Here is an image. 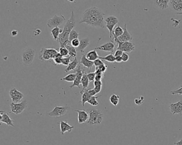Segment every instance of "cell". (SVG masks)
<instances>
[{
	"label": "cell",
	"instance_id": "obj_28",
	"mask_svg": "<svg viewBox=\"0 0 182 145\" xmlns=\"http://www.w3.org/2000/svg\"><path fill=\"white\" fill-rule=\"evenodd\" d=\"M70 44V43H69ZM69 44H67L65 46L66 48H67L68 50V53H69V56L71 57V58L74 57V58H75L76 57V55H77V51H76V49L75 48L73 47V46L70 45Z\"/></svg>",
	"mask_w": 182,
	"mask_h": 145
},
{
	"label": "cell",
	"instance_id": "obj_52",
	"mask_svg": "<svg viewBox=\"0 0 182 145\" xmlns=\"http://www.w3.org/2000/svg\"><path fill=\"white\" fill-rule=\"evenodd\" d=\"M115 62H117V63H121V62H123V60H122L121 57H115Z\"/></svg>",
	"mask_w": 182,
	"mask_h": 145
},
{
	"label": "cell",
	"instance_id": "obj_4",
	"mask_svg": "<svg viewBox=\"0 0 182 145\" xmlns=\"http://www.w3.org/2000/svg\"><path fill=\"white\" fill-rule=\"evenodd\" d=\"M89 114V120L87 124L89 125H98L102 123L103 120V114L101 111L94 108L87 110Z\"/></svg>",
	"mask_w": 182,
	"mask_h": 145
},
{
	"label": "cell",
	"instance_id": "obj_10",
	"mask_svg": "<svg viewBox=\"0 0 182 145\" xmlns=\"http://www.w3.org/2000/svg\"><path fill=\"white\" fill-rule=\"evenodd\" d=\"M27 107V103L26 100H22V102L19 103H11L10 104L11 112L12 113L19 115L22 113Z\"/></svg>",
	"mask_w": 182,
	"mask_h": 145
},
{
	"label": "cell",
	"instance_id": "obj_45",
	"mask_svg": "<svg viewBox=\"0 0 182 145\" xmlns=\"http://www.w3.org/2000/svg\"><path fill=\"white\" fill-rule=\"evenodd\" d=\"M87 91L89 93L90 96H95L96 93L94 89H87Z\"/></svg>",
	"mask_w": 182,
	"mask_h": 145
},
{
	"label": "cell",
	"instance_id": "obj_51",
	"mask_svg": "<svg viewBox=\"0 0 182 145\" xmlns=\"http://www.w3.org/2000/svg\"><path fill=\"white\" fill-rule=\"evenodd\" d=\"M104 77L102 75H96L95 81H102V79H103Z\"/></svg>",
	"mask_w": 182,
	"mask_h": 145
},
{
	"label": "cell",
	"instance_id": "obj_7",
	"mask_svg": "<svg viewBox=\"0 0 182 145\" xmlns=\"http://www.w3.org/2000/svg\"><path fill=\"white\" fill-rule=\"evenodd\" d=\"M115 43L117 45V50H121L123 52L129 53L135 50V45L131 42H120L117 40L115 42Z\"/></svg>",
	"mask_w": 182,
	"mask_h": 145
},
{
	"label": "cell",
	"instance_id": "obj_39",
	"mask_svg": "<svg viewBox=\"0 0 182 145\" xmlns=\"http://www.w3.org/2000/svg\"><path fill=\"white\" fill-rule=\"evenodd\" d=\"M71 57H63L62 58V65L68 66V65L71 63Z\"/></svg>",
	"mask_w": 182,
	"mask_h": 145
},
{
	"label": "cell",
	"instance_id": "obj_17",
	"mask_svg": "<svg viewBox=\"0 0 182 145\" xmlns=\"http://www.w3.org/2000/svg\"><path fill=\"white\" fill-rule=\"evenodd\" d=\"M75 111L78 114V123L79 124L84 123L88 122L89 120V114L87 111L85 110H75Z\"/></svg>",
	"mask_w": 182,
	"mask_h": 145
},
{
	"label": "cell",
	"instance_id": "obj_31",
	"mask_svg": "<svg viewBox=\"0 0 182 145\" xmlns=\"http://www.w3.org/2000/svg\"><path fill=\"white\" fill-rule=\"evenodd\" d=\"M79 35H80V34L75 29L72 30L71 31L70 34V36H69V42H70V43H71V42L75 39H78Z\"/></svg>",
	"mask_w": 182,
	"mask_h": 145
},
{
	"label": "cell",
	"instance_id": "obj_20",
	"mask_svg": "<svg viewBox=\"0 0 182 145\" xmlns=\"http://www.w3.org/2000/svg\"><path fill=\"white\" fill-rule=\"evenodd\" d=\"M114 47H115V44L113 42H111L105 43L98 47H96L95 50H99L105 52H110L112 53L114 51Z\"/></svg>",
	"mask_w": 182,
	"mask_h": 145
},
{
	"label": "cell",
	"instance_id": "obj_1",
	"mask_svg": "<svg viewBox=\"0 0 182 145\" xmlns=\"http://www.w3.org/2000/svg\"><path fill=\"white\" fill-rule=\"evenodd\" d=\"M105 14L97 7H91L83 14L80 24L85 23L91 27L104 28L106 27L104 16Z\"/></svg>",
	"mask_w": 182,
	"mask_h": 145
},
{
	"label": "cell",
	"instance_id": "obj_34",
	"mask_svg": "<svg viewBox=\"0 0 182 145\" xmlns=\"http://www.w3.org/2000/svg\"><path fill=\"white\" fill-rule=\"evenodd\" d=\"M100 97H101V96L97 97L91 96L90 97L89 100H88V103L92 106H97L98 105V102L97 100V99Z\"/></svg>",
	"mask_w": 182,
	"mask_h": 145
},
{
	"label": "cell",
	"instance_id": "obj_21",
	"mask_svg": "<svg viewBox=\"0 0 182 145\" xmlns=\"http://www.w3.org/2000/svg\"><path fill=\"white\" fill-rule=\"evenodd\" d=\"M82 56L81 58V61H80V63L82 65H83L84 67L88 68V71L90 72L91 68L94 65V62L87 59V57H86V54H82Z\"/></svg>",
	"mask_w": 182,
	"mask_h": 145
},
{
	"label": "cell",
	"instance_id": "obj_35",
	"mask_svg": "<svg viewBox=\"0 0 182 145\" xmlns=\"http://www.w3.org/2000/svg\"><path fill=\"white\" fill-rule=\"evenodd\" d=\"M59 52L60 54H61V55L63 57H66L69 54L68 50L66 48L65 46L60 47L59 49Z\"/></svg>",
	"mask_w": 182,
	"mask_h": 145
},
{
	"label": "cell",
	"instance_id": "obj_5",
	"mask_svg": "<svg viewBox=\"0 0 182 145\" xmlns=\"http://www.w3.org/2000/svg\"><path fill=\"white\" fill-rule=\"evenodd\" d=\"M36 51L33 48H28L22 53V61L25 65H31L36 57Z\"/></svg>",
	"mask_w": 182,
	"mask_h": 145
},
{
	"label": "cell",
	"instance_id": "obj_24",
	"mask_svg": "<svg viewBox=\"0 0 182 145\" xmlns=\"http://www.w3.org/2000/svg\"><path fill=\"white\" fill-rule=\"evenodd\" d=\"M79 63V62L78 61V60H77V58L76 57L74 58V59L68 65V66L65 69H64V71L65 72H68L72 71V70L74 71L76 69L77 67L78 66Z\"/></svg>",
	"mask_w": 182,
	"mask_h": 145
},
{
	"label": "cell",
	"instance_id": "obj_27",
	"mask_svg": "<svg viewBox=\"0 0 182 145\" xmlns=\"http://www.w3.org/2000/svg\"><path fill=\"white\" fill-rule=\"evenodd\" d=\"M62 32H63V30L60 29L59 27H55L54 28L52 29L51 30V34L54 40L57 41L60 34L62 33Z\"/></svg>",
	"mask_w": 182,
	"mask_h": 145
},
{
	"label": "cell",
	"instance_id": "obj_46",
	"mask_svg": "<svg viewBox=\"0 0 182 145\" xmlns=\"http://www.w3.org/2000/svg\"><path fill=\"white\" fill-rule=\"evenodd\" d=\"M123 52L122 51L119 50H117V51L115 52V53H114V56L115 57H121V56L123 55Z\"/></svg>",
	"mask_w": 182,
	"mask_h": 145
},
{
	"label": "cell",
	"instance_id": "obj_41",
	"mask_svg": "<svg viewBox=\"0 0 182 145\" xmlns=\"http://www.w3.org/2000/svg\"><path fill=\"white\" fill-rule=\"evenodd\" d=\"M62 58L63 57H56L54 60H53L54 65H62Z\"/></svg>",
	"mask_w": 182,
	"mask_h": 145
},
{
	"label": "cell",
	"instance_id": "obj_12",
	"mask_svg": "<svg viewBox=\"0 0 182 145\" xmlns=\"http://www.w3.org/2000/svg\"><path fill=\"white\" fill-rule=\"evenodd\" d=\"M9 94L11 97L12 102L14 103H19L22 102V100L24 97V94L14 87L10 89Z\"/></svg>",
	"mask_w": 182,
	"mask_h": 145
},
{
	"label": "cell",
	"instance_id": "obj_32",
	"mask_svg": "<svg viewBox=\"0 0 182 145\" xmlns=\"http://www.w3.org/2000/svg\"><path fill=\"white\" fill-rule=\"evenodd\" d=\"M76 75L75 73H71L66 75L65 77L61 79L60 80L67 81V82H74L76 79Z\"/></svg>",
	"mask_w": 182,
	"mask_h": 145
},
{
	"label": "cell",
	"instance_id": "obj_9",
	"mask_svg": "<svg viewBox=\"0 0 182 145\" xmlns=\"http://www.w3.org/2000/svg\"><path fill=\"white\" fill-rule=\"evenodd\" d=\"M68 109H69V107L67 105L63 106H55L54 108L47 114L50 117L57 118V117H60V116H62L65 115L66 113L67 112Z\"/></svg>",
	"mask_w": 182,
	"mask_h": 145
},
{
	"label": "cell",
	"instance_id": "obj_42",
	"mask_svg": "<svg viewBox=\"0 0 182 145\" xmlns=\"http://www.w3.org/2000/svg\"><path fill=\"white\" fill-rule=\"evenodd\" d=\"M94 62V65L96 67H98L101 66L102 65H103L104 63L103 62V61L101 59H99V58L95 60Z\"/></svg>",
	"mask_w": 182,
	"mask_h": 145
},
{
	"label": "cell",
	"instance_id": "obj_13",
	"mask_svg": "<svg viewBox=\"0 0 182 145\" xmlns=\"http://www.w3.org/2000/svg\"><path fill=\"white\" fill-rule=\"evenodd\" d=\"M169 8L177 14H182V0H170Z\"/></svg>",
	"mask_w": 182,
	"mask_h": 145
},
{
	"label": "cell",
	"instance_id": "obj_48",
	"mask_svg": "<svg viewBox=\"0 0 182 145\" xmlns=\"http://www.w3.org/2000/svg\"><path fill=\"white\" fill-rule=\"evenodd\" d=\"M94 85L95 86H103V83L102 81H94Z\"/></svg>",
	"mask_w": 182,
	"mask_h": 145
},
{
	"label": "cell",
	"instance_id": "obj_16",
	"mask_svg": "<svg viewBox=\"0 0 182 145\" xmlns=\"http://www.w3.org/2000/svg\"><path fill=\"white\" fill-rule=\"evenodd\" d=\"M123 30H124L123 34L121 36H120L119 37L117 38V40L119 41L120 42H131L133 39V37L132 35H131V34L128 32V29L127 28V24H125ZM115 41H114V42H115Z\"/></svg>",
	"mask_w": 182,
	"mask_h": 145
},
{
	"label": "cell",
	"instance_id": "obj_43",
	"mask_svg": "<svg viewBox=\"0 0 182 145\" xmlns=\"http://www.w3.org/2000/svg\"><path fill=\"white\" fill-rule=\"evenodd\" d=\"M121 57H122L123 62H127L129 59V54H128V53H125V52L123 53V55L121 56Z\"/></svg>",
	"mask_w": 182,
	"mask_h": 145
},
{
	"label": "cell",
	"instance_id": "obj_53",
	"mask_svg": "<svg viewBox=\"0 0 182 145\" xmlns=\"http://www.w3.org/2000/svg\"><path fill=\"white\" fill-rule=\"evenodd\" d=\"M174 144L175 145H182V139L179 141L174 142Z\"/></svg>",
	"mask_w": 182,
	"mask_h": 145
},
{
	"label": "cell",
	"instance_id": "obj_3",
	"mask_svg": "<svg viewBox=\"0 0 182 145\" xmlns=\"http://www.w3.org/2000/svg\"><path fill=\"white\" fill-rule=\"evenodd\" d=\"M56 57H63L57 49L54 48H41L39 55V59L44 61H48L50 60H54Z\"/></svg>",
	"mask_w": 182,
	"mask_h": 145
},
{
	"label": "cell",
	"instance_id": "obj_26",
	"mask_svg": "<svg viewBox=\"0 0 182 145\" xmlns=\"http://www.w3.org/2000/svg\"><path fill=\"white\" fill-rule=\"evenodd\" d=\"M87 73L86 72H84L82 76V78L81 79V83L83 87V88L82 89L81 91H80V94H82L83 93V92L88 88V87L89 86V80L88 79V78L87 77Z\"/></svg>",
	"mask_w": 182,
	"mask_h": 145
},
{
	"label": "cell",
	"instance_id": "obj_19",
	"mask_svg": "<svg viewBox=\"0 0 182 145\" xmlns=\"http://www.w3.org/2000/svg\"><path fill=\"white\" fill-rule=\"evenodd\" d=\"M170 0H156L153 1L154 4L157 8L161 10H166L169 7Z\"/></svg>",
	"mask_w": 182,
	"mask_h": 145
},
{
	"label": "cell",
	"instance_id": "obj_14",
	"mask_svg": "<svg viewBox=\"0 0 182 145\" xmlns=\"http://www.w3.org/2000/svg\"><path fill=\"white\" fill-rule=\"evenodd\" d=\"M0 116H1V118H0L1 124L2 123H6L8 126H13V127L15 126L13 124L15 121L10 118L8 114L5 111H1Z\"/></svg>",
	"mask_w": 182,
	"mask_h": 145
},
{
	"label": "cell",
	"instance_id": "obj_30",
	"mask_svg": "<svg viewBox=\"0 0 182 145\" xmlns=\"http://www.w3.org/2000/svg\"><path fill=\"white\" fill-rule=\"evenodd\" d=\"M81 95L82 105L83 106H84V105H85V103L86 102H88V100H89L90 97L91 96H90L89 94L88 93V91H87V89H86V90L83 92V93H82Z\"/></svg>",
	"mask_w": 182,
	"mask_h": 145
},
{
	"label": "cell",
	"instance_id": "obj_18",
	"mask_svg": "<svg viewBox=\"0 0 182 145\" xmlns=\"http://www.w3.org/2000/svg\"><path fill=\"white\" fill-rule=\"evenodd\" d=\"M59 124L60 133L62 135L66 132L71 133L72 130L74 128V126H70L67 121H61L60 122Z\"/></svg>",
	"mask_w": 182,
	"mask_h": 145
},
{
	"label": "cell",
	"instance_id": "obj_11",
	"mask_svg": "<svg viewBox=\"0 0 182 145\" xmlns=\"http://www.w3.org/2000/svg\"><path fill=\"white\" fill-rule=\"evenodd\" d=\"M84 69L85 67H82L80 65H78V66L76 67V69L74 70V73H75L76 75V79L73 82V83L70 86V88H72L74 87H78L79 88H80V83H81V79L82 78L83 75L85 72H84Z\"/></svg>",
	"mask_w": 182,
	"mask_h": 145
},
{
	"label": "cell",
	"instance_id": "obj_22",
	"mask_svg": "<svg viewBox=\"0 0 182 145\" xmlns=\"http://www.w3.org/2000/svg\"><path fill=\"white\" fill-rule=\"evenodd\" d=\"M90 39L88 38H82L80 40V45L78 48H76L77 51H80V52H83L84 49L87 47L89 45Z\"/></svg>",
	"mask_w": 182,
	"mask_h": 145
},
{
	"label": "cell",
	"instance_id": "obj_37",
	"mask_svg": "<svg viewBox=\"0 0 182 145\" xmlns=\"http://www.w3.org/2000/svg\"><path fill=\"white\" fill-rule=\"evenodd\" d=\"M145 98L144 96H140L138 98H136L134 100L135 103L136 105H141L144 103Z\"/></svg>",
	"mask_w": 182,
	"mask_h": 145
},
{
	"label": "cell",
	"instance_id": "obj_50",
	"mask_svg": "<svg viewBox=\"0 0 182 145\" xmlns=\"http://www.w3.org/2000/svg\"><path fill=\"white\" fill-rule=\"evenodd\" d=\"M18 35V31L16 30H13L11 32V36L15 37L17 35Z\"/></svg>",
	"mask_w": 182,
	"mask_h": 145
},
{
	"label": "cell",
	"instance_id": "obj_25",
	"mask_svg": "<svg viewBox=\"0 0 182 145\" xmlns=\"http://www.w3.org/2000/svg\"><path fill=\"white\" fill-rule=\"evenodd\" d=\"M124 32V30L123 28H122L120 26V24H118L117 27H116L114 30V32L113 33V39H114V41L117 40V38L119 37L120 36H121L123 35Z\"/></svg>",
	"mask_w": 182,
	"mask_h": 145
},
{
	"label": "cell",
	"instance_id": "obj_44",
	"mask_svg": "<svg viewBox=\"0 0 182 145\" xmlns=\"http://www.w3.org/2000/svg\"><path fill=\"white\" fill-rule=\"evenodd\" d=\"M96 68H97L98 69H99L101 70L102 72H103V73H105V72L107 70V66L106 65L105 63H104L103 65H102L101 66L98 67H96Z\"/></svg>",
	"mask_w": 182,
	"mask_h": 145
},
{
	"label": "cell",
	"instance_id": "obj_6",
	"mask_svg": "<svg viewBox=\"0 0 182 145\" xmlns=\"http://www.w3.org/2000/svg\"><path fill=\"white\" fill-rule=\"evenodd\" d=\"M106 27L109 29V39L113 42V33L114 32V28L117 24H119V22L117 17L113 16H110L105 19Z\"/></svg>",
	"mask_w": 182,
	"mask_h": 145
},
{
	"label": "cell",
	"instance_id": "obj_33",
	"mask_svg": "<svg viewBox=\"0 0 182 145\" xmlns=\"http://www.w3.org/2000/svg\"><path fill=\"white\" fill-rule=\"evenodd\" d=\"M99 58L110 63H114L115 62V57L112 54H109L104 57H99Z\"/></svg>",
	"mask_w": 182,
	"mask_h": 145
},
{
	"label": "cell",
	"instance_id": "obj_47",
	"mask_svg": "<svg viewBox=\"0 0 182 145\" xmlns=\"http://www.w3.org/2000/svg\"><path fill=\"white\" fill-rule=\"evenodd\" d=\"M95 73L96 75H102V76H103L104 77V73L103 72H102L101 70H99V69H98L97 68H95Z\"/></svg>",
	"mask_w": 182,
	"mask_h": 145
},
{
	"label": "cell",
	"instance_id": "obj_38",
	"mask_svg": "<svg viewBox=\"0 0 182 145\" xmlns=\"http://www.w3.org/2000/svg\"><path fill=\"white\" fill-rule=\"evenodd\" d=\"M171 95H182V86H180L179 88L177 89L176 90H174L170 91V93Z\"/></svg>",
	"mask_w": 182,
	"mask_h": 145
},
{
	"label": "cell",
	"instance_id": "obj_8",
	"mask_svg": "<svg viewBox=\"0 0 182 145\" xmlns=\"http://www.w3.org/2000/svg\"><path fill=\"white\" fill-rule=\"evenodd\" d=\"M65 20L66 18L63 14H61L60 16L55 14L52 18L49 19L46 24L49 28L53 29L55 27L60 26Z\"/></svg>",
	"mask_w": 182,
	"mask_h": 145
},
{
	"label": "cell",
	"instance_id": "obj_23",
	"mask_svg": "<svg viewBox=\"0 0 182 145\" xmlns=\"http://www.w3.org/2000/svg\"><path fill=\"white\" fill-rule=\"evenodd\" d=\"M86 57H87V59L93 62H94L95 60L98 59L99 57V56L97 54L95 49L91 51L88 52L86 54Z\"/></svg>",
	"mask_w": 182,
	"mask_h": 145
},
{
	"label": "cell",
	"instance_id": "obj_36",
	"mask_svg": "<svg viewBox=\"0 0 182 145\" xmlns=\"http://www.w3.org/2000/svg\"><path fill=\"white\" fill-rule=\"evenodd\" d=\"M70 44H71V45L72 46H73L74 48H77L80 45V40H79V38L78 39H75L72 40Z\"/></svg>",
	"mask_w": 182,
	"mask_h": 145
},
{
	"label": "cell",
	"instance_id": "obj_15",
	"mask_svg": "<svg viewBox=\"0 0 182 145\" xmlns=\"http://www.w3.org/2000/svg\"><path fill=\"white\" fill-rule=\"evenodd\" d=\"M169 108L171 113L173 115L178 114L182 116V102L178 101L175 103H171L169 105Z\"/></svg>",
	"mask_w": 182,
	"mask_h": 145
},
{
	"label": "cell",
	"instance_id": "obj_29",
	"mask_svg": "<svg viewBox=\"0 0 182 145\" xmlns=\"http://www.w3.org/2000/svg\"><path fill=\"white\" fill-rule=\"evenodd\" d=\"M120 96L116 94H112L110 98L109 101L112 105H114V106H117L119 102Z\"/></svg>",
	"mask_w": 182,
	"mask_h": 145
},
{
	"label": "cell",
	"instance_id": "obj_49",
	"mask_svg": "<svg viewBox=\"0 0 182 145\" xmlns=\"http://www.w3.org/2000/svg\"><path fill=\"white\" fill-rule=\"evenodd\" d=\"M102 88V86H95L94 89L95 90L96 94H98L101 92Z\"/></svg>",
	"mask_w": 182,
	"mask_h": 145
},
{
	"label": "cell",
	"instance_id": "obj_40",
	"mask_svg": "<svg viewBox=\"0 0 182 145\" xmlns=\"http://www.w3.org/2000/svg\"><path fill=\"white\" fill-rule=\"evenodd\" d=\"M87 77L88 78L90 82L95 81L96 77V74L95 72H89L87 73Z\"/></svg>",
	"mask_w": 182,
	"mask_h": 145
},
{
	"label": "cell",
	"instance_id": "obj_2",
	"mask_svg": "<svg viewBox=\"0 0 182 145\" xmlns=\"http://www.w3.org/2000/svg\"><path fill=\"white\" fill-rule=\"evenodd\" d=\"M75 26V15L74 11H72L70 18L66 22L63 28V32L60 34L57 40V42L59 43L60 47L65 46L70 43L69 36L71 31L73 29Z\"/></svg>",
	"mask_w": 182,
	"mask_h": 145
}]
</instances>
